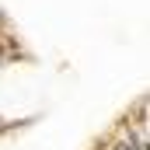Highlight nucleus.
<instances>
[{"label": "nucleus", "instance_id": "nucleus-1", "mask_svg": "<svg viewBox=\"0 0 150 150\" xmlns=\"http://www.w3.org/2000/svg\"><path fill=\"white\" fill-rule=\"evenodd\" d=\"M119 150H140V147H133V143H129V147H119Z\"/></svg>", "mask_w": 150, "mask_h": 150}, {"label": "nucleus", "instance_id": "nucleus-2", "mask_svg": "<svg viewBox=\"0 0 150 150\" xmlns=\"http://www.w3.org/2000/svg\"><path fill=\"white\" fill-rule=\"evenodd\" d=\"M0 56H4V49H0Z\"/></svg>", "mask_w": 150, "mask_h": 150}]
</instances>
